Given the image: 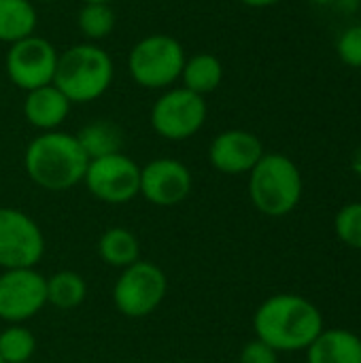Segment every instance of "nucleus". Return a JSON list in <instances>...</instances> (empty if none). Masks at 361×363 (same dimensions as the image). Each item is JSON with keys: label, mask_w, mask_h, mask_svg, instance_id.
Listing matches in <instances>:
<instances>
[{"label": "nucleus", "mask_w": 361, "mask_h": 363, "mask_svg": "<svg viewBox=\"0 0 361 363\" xmlns=\"http://www.w3.org/2000/svg\"><path fill=\"white\" fill-rule=\"evenodd\" d=\"M36 353V336L23 323L6 325L0 332V357L4 363H30Z\"/></svg>", "instance_id": "nucleus-22"}, {"label": "nucleus", "mask_w": 361, "mask_h": 363, "mask_svg": "<svg viewBox=\"0 0 361 363\" xmlns=\"http://www.w3.org/2000/svg\"><path fill=\"white\" fill-rule=\"evenodd\" d=\"M98 255L111 268H128L140 259V242L126 228H109L98 238Z\"/></svg>", "instance_id": "nucleus-18"}, {"label": "nucleus", "mask_w": 361, "mask_h": 363, "mask_svg": "<svg viewBox=\"0 0 361 363\" xmlns=\"http://www.w3.org/2000/svg\"><path fill=\"white\" fill-rule=\"evenodd\" d=\"M70 106V100L53 83H49L38 89L26 91L23 117L32 128L40 132H53L60 130V125L66 121Z\"/></svg>", "instance_id": "nucleus-14"}, {"label": "nucleus", "mask_w": 361, "mask_h": 363, "mask_svg": "<svg viewBox=\"0 0 361 363\" xmlns=\"http://www.w3.org/2000/svg\"><path fill=\"white\" fill-rule=\"evenodd\" d=\"M255 338L277 353L306 351L323 332L319 308L296 294H277L260 304L253 315Z\"/></svg>", "instance_id": "nucleus-1"}, {"label": "nucleus", "mask_w": 361, "mask_h": 363, "mask_svg": "<svg viewBox=\"0 0 361 363\" xmlns=\"http://www.w3.org/2000/svg\"><path fill=\"white\" fill-rule=\"evenodd\" d=\"M309 2H313V4H332L336 0H309Z\"/></svg>", "instance_id": "nucleus-27"}, {"label": "nucleus", "mask_w": 361, "mask_h": 363, "mask_svg": "<svg viewBox=\"0 0 361 363\" xmlns=\"http://www.w3.org/2000/svg\"><path fill=\"white\" fill-rule=\"evenodd\" d=\"M0 363H4V362H2V357H0Z\"/></svg>", "instance_id": "nucleus-30"}, {"label": "nucleus", "mask_w": 361, "mask_h": 363, "mask_svg": "<svg viewBox=\"0 0 361 363\" xmlns=\"http://www.w3.org/2000/svg\"><path fill=\"white\" fill-rule=\"evenodd\" d=\"M262 140L247 130H226L209 147V162L221 174H249L264 155Z\"/></svg>", "instance_id": "nucleus-13"}, {"label": "nucleus", "mask_w": 361, "mask_h": 363, "mask_svg": "<svg viewBox=\"0 0 361 363\" xmlns=\"http://www.w3.org/2000/svg\"><path fill=\"white\" fill-rule=\"evenodd\" d=\"M191 172L174 157H157L140 168V196L155 206H177L191 194Z\"/></svg>", "instance_id": "nucleus-12"}, {"label": "nucleus", "mask_w": 361, "mask_h": 363, "mask_svg": "<svg viewBox=\"0 0 361 363\" xmlns=\"http://www.w3.org/2000/svg\"><path fill=\"white\" fill-rule=\"evenodd\" d=\"M249 198L266 217L289 215L302 198V174L283 153H264L249 172Z\"/></svg>", "instance_id": "nucleus-4"}, {"label": "nucleus", "mask_w": 361, "mask_h": 363, "mask_svg": "<svg viewBox=\"0 0 361 363\" xmlns=\"http://www.w3.org/2000/svg\"><path fill=\"white\" fill-rule=\"evenodd\" d=\"M360 2H361V0H360Z\"/></svg>", "instance_id": "nucleus-31"}, {"label": "nucleus", "mask_w": 361, "mask_h": 363, "mask_svg": "<svg viewBox=\"0 0 361 363\" xmlns=\"http://www.w3.org/2000/svg\"><path fill=\"white\" fill-rule=\"evenodd\" d=\"M47 306V277L36 268L0 272V321L26 323Z\"/></svg>", "instance_id": "nucleus-11"}, {"label": "nucleus", "mask_w": 361, "mask_h": 363, "mask_svg": "<svg viewBox=\"0 0 361 363\" xmlns=\"http://www.w3.org/2000/svg\"><path fill=\"white\" fill-rule=\"evenodd\" d=\"M87 296L85 279L74 270H60L47 277V304L57 311H72L83 304Z\"/></svg>", "instance_id": "nucleus-20"}, {"label": "nucleus", "mask_w": 361, "mask_h": 363, "mask_svg": "<svg viewBox=\"0 0 361 363\" xmlns=\"http://www.w3.org/2000/svg\"><path fill=\"white\" fill-rule=\"evenodd\" d=\"M187 55L170 34H149L128 53V72L145 89H168L181 79Z\"/></svg>", "instance_id": "nucleus-5"}, {"label": "nucleus", "mask_w": 361, "mask_h": 363, "mask_svg": "<svg viewBox=\"0 0 361 363\" xmlns=\"http://www.w3.org/2000/svg\"><path fill=\"white\" fill-rule=\"evenodd\" d=\"M309 363H361V338L349 330H323L306 349Z\"/></svg>", "instance_id": "nucleus-15"}, {"label": "nucleus", "mask_w": 361, "mask_h": 363, "mask_svg": "<svg viewBox=\"0 0 361 363\" xmlns=\"http://www.w3.org/2000/svg\"><path fill=\"white\" fill-rule=\"evenodd\" d=\"M336 51L343 64L351 68H361V23L349 26L336 43Z\"/></svg>", "instance_id": "nucleus-24"}, {"label": "nucleus", "mask_w": 361, "mask_h": 363, "mask_svg": "<svg viewBox=\"0 0 361 363\" xmlns=\"http://www.w3.org/2000/svg\"><path fill=\"white\" fill-rule=\"evenodd\" d=\"M168 294V279L164 270L151 262L138 259L121 270L113 285V304L117 313L128 319L149 317L160 308Z\"/></svg>", "instance_id": "nucleus-6"}, {"label": "nucleus", "mask_w": 361, "mask_h": 363, "mask_svg": "<svg viewBox=\"0 0 361 363\" xmlns=\"http://www.w3.org/2000/svg\"><path fill=\"white\" fill-rule=\"evenodd\" d=\"M334 230L347 247L361 251V202H351L338 211Z\"/></svg>", "instance_id": "nucleus-23"}, {"label": "nucleus", "mask_w": 361, "mask_h": 363, "mask_svg": "<svg viewBox=\"0 0 361 363\" xmlns=\"http://www.w3.org/2000/svg\"><path fill=\"white\" fill-rule=\"evenodd\" d=\"M89 157L74 134L53 130L34 136L23 153L28 179L47 191H66L83 183Z\"/></svg>", "instance_id": "nucleus-2"}, {"label": "nucleus", "mask_w": 361, "mask_h": 363, "mask_svg": "<svg viewBox=\"0 0 361 363\" xmlns=\"http://www.w3.org/2000/svg\"><path fill=\"white\" fill-rule=\"evenodd\" d=\"M209 106L204 96L189 89L168 87L151 106V128L166 140H187L206 123Z\"/></svg>", "instance_id": "nucleus-7"}, {"label": "nucleus", "mask_w": 361, "mask_h": 363, "mask_svg": "<svg viewBox=\"0 0 361 363\" xmlns=\"http://www.w3.org/2000/svg\"><path fill=\"white\" fill-rule=\"evenodd\" d=\"M74 136H77L81 149L85 151V155L89 160L113 155V153H121V147H123V132L111 119L89 121Z\"/></svg>", "instance_id": "nucleus-17"}, {"label": "nucleus", "mask_w": 361, "mask_h": 363, "mask_svg": "<svg viewBox=\"0 0 361 363\" xmlns=\"http://www.w3.org/2000/svg\"><path fill=\"white\" fill-rule=\"evenodd\" d=\"M83 183L104 204H126L140 196V166L126 153L89 160Z\"/></svg>", "instance_id": "nucleus-8"}, {"label": "nucleus", "mask_w": 361, "mask_h": 363, "mask_svg": "<svg viewBox=\"0 0 361 363\" xmlns=\"http://www.w3.org/2000/svg\"><path fill=\"white\" fill-rule=\"evenodd\" d=\"M43 255L45 236L38 223L19 208H0V268H36Z\"/></svg>", "instance_id": "nucleus-9"}, {"label": "nucleus", "mask_w": 361, "mask_h": 363, "mask_svg": "<svg viewBox=\"0 0 361 363\" xmlns=\"http://www.w3.org/2000/svg\"><path fill=\"white\" fill-rule=\"evenodd\" d=\"M38 23L32 0H0V43L13 45L32 36Z\"/></svg>", "instance_id": "nucleus-19"}, {"label": "nucleus", "mask_w": 361, "mask_h": 363, "mask_svg": "<svg viewBox=\"0 0 361 363\" xmlns=\"http://www.w3.org/2000/svg\"><path fill=\"white\" fill-rule=\"evenodd\" d=\"M77 26L87 43H98L115 30V11L104 2H85L77 15Z\"/></svg>", "instance_id": "nucleus-21"}, {"label": "nucleus", "mask_w": 361, "mask_h": 363, "mask_svg": "<svg viewBox=\"0 0 361 363\" xmlns=\"http://www.w3.org/2000/svg\"><path fill=\"white\" fill-rule=\"evenodd\" d=\"M223 81V64L213 53H196L185 60L181 70V83L185 89L206 96L215 91Z\"/></svg>", "instance_id": "nucleus-16"}, {"label": "nucleus", "mask_w": 361, "mask_h": 363, "mask_svg": "<svg viewBox=\"0 0 361 363\" xmlns=\"http://www.w3.org/2000/svg\"><path fill=\"white\" fill-rule=\"evenodd\" d=\"M32 2H43V4H49V2H57V0H32Z\"/></svg>", "instance_id": "nucleus-29"}, {"label": "nucleus", "mask_w": 361, "mask_h": 363, "mask_svg": "<svg viewBox=\"0 0 361 363\" xmlns=\"http://www.w3.org/2000/svg\"><path fill=\"white\" fill-rule=\"evenodd\" d=\"M85 2H104V4H111L113 0H83V4H85Z\"/></svg>", "instance_id": "nucleus-28"}, {"label": "nucleus", "mask_w": 361, "mask_h": 363, "mask_svg": "<svg viewBox=\"0 0 361 363\" xmlns=\"http://www.w3.org/2000/svg\"><path fill=\"white\" fill-rule=\"evenodd\" d=\"M115 77V64L109 51L96 43H79L57 55L53 85L70 104H87L106 94Z\"/></svg>", "instance_id": "nucleus-3"}, {"label": "nucleus", "mask_w": 361, "mask_h": 363, "mask_svg": "<svg viewBox=\"0 0 361 363\" xmlns=\"http://www.w3.org/2000/svg\"><path fill=\"white\" fill-rule=\"evenodd\" d=\"M238 363H279V353L262 340H251L243 347Z\"/></svg>", "instance_id": "nucleus-25"}, {"label": "nucleus", "mask_w": 361, "mask_h": 363, "mask_svg": "<svg viewBox=\"0 0 361 363\" xmlns=\"http://www.w3.org/2000/svg\"><path fill=\"white\" fill-rule=\"evenodd\" d=\"M57 51L43 36H26L13 45H9L4 66L11 83L23 91L38 89L43 85L53 83L57 68Z\"/></svg>", "instance_id": "nucleus-10"}, {"label": "nucleus", "mask_w": 361, "mask_h": 363, "mask_svg": "<svg viewBox=\"0 0 361 363\" xmlns=\"http://www.w3.org/2000/svg\"><path fill=\"white\" fill-rule=\"evenodd\" d=\"M238 2H243V4H247V6H253V9H266V6L279 4L281 0H238Z\"/></svg>", "instance_id": "nucleus-26"}]
</instances>
